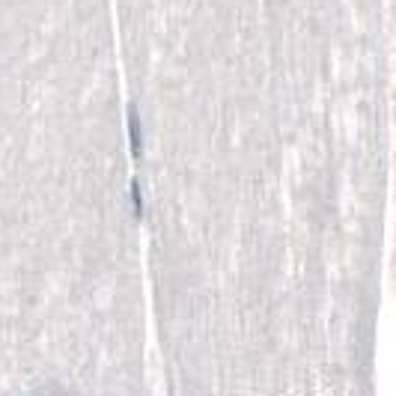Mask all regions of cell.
<instances>
[{
  "instance_id": "cell-1",
  "label": "cell",
  "mask_w": 396,
  "mask_h": 396,
  "mask_svg": "<svg viewBox=\"0 0 396 396\" xmlns=\"http://www.w3.org/2000/svg\"><path fill=\"white\" fill-rule=\"evenodd\" d=\"M128 137H132V152L140 158L143 152V134H140V116H137V110L132 108L128 110Z\"/></svg>"
},
{
  "instance_id": "cell-2",
  "label": "cell",
  "mask_w": 396,
  "mask_h": 396,
  "mask_svg": "<svg viewBox=\"0 0 396 396\" xmlns=\"http://www.w3.org/2000/svg\"><path fill=\"white\" fill-rule=\"evenodd\" d=\"M132 206H134V214L140 218L143 214V197H140V185L132 182Z\"/></svg>"
}]
</instances>
